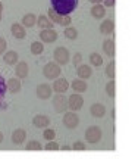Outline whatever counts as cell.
Segmentation results:
<instances>
[{
	"label": "cell",
	"mask_w": 135,
	"mask_h": 159,
	"mask_svg": "<svg viewBox=\"0 0 135 159\" xmlns=\"http://www.w3.org/2000/svg\"><path fill=\"white\" fill-rule=\"evenodd\" d=\"M51 7L60 13V15H69L76 11L79 0H50Z\"/></svg>",
	"instance_id": "6da1fadb"
},
{
	"label": "cell",
	"mask_w": 135,
	"mask_h": 159,
	"mask_svg": "<svg viewBox=\"0 0 135 159\" xmlns=\"http://www.w3.org/2000/svg\"><path fill=\"white\" fill-rule=\"evenodd\" d=\"M47 16L51 19V22L53 24H59V25H62V27H71V22H72V19L69 18V15H60V13H57L53 7H50L49 11H47Z\"/></svg>",
	"instance_id": "7a4b0ae2"
},
{
	"label": "cell",
	"mask_w": 135,
	"mask_h": 159,
	"mask_svg": "<svg viewBox=\"0 0 135 159\" xmlns=\"http://www.w3.org/2000/svg\"><path fill=\"white\" fill-rule=\"evenodd\" d=\"M62 74V68L60 65H57L56 62H49L44 65L43 68V75L47 80H57Z\"/></svg>",
	"instance_id": "3957f363"
},
{
	"label": "cell",
	"mask_w": 135,
	"mask_h": 159,
	"mask_svg": "<svg viewBox=\"0 0 135 159\" xmlns=\"http://www.w3.org/2000/svg\"><path fill=\"white\" fill-rule=\"evenodd\" d=\"M103 139V131L100 127L97 125H91L85 130V140L90 143V144H97Z\"/></svg>",
	"instance_id": "277c9868"
},
{
	"label": "cell",
	"mask_w": 135,
	"mask_h": 159,
	"mask_svg": "<svg viewBox=\"0 0 135 159\" xmlns=\"http://www.w3.org/2000/svg\"><path fill=\"white\" fill-rule=\"evenodd\" d=\"M53 56H54V62H56L57 65H60V66H62V65H66V63L69 62V59H71V53H69V50H68L66 47L59 46V47L54 49Z\"/></svg>",
	"instance_id": "5b68a950"
},
{
	"label": "cell",
	"mask_w": 135,
	"mask_h": 159,
	"mask_svg": "<svg viewBox=\"0 0 135 159\" xmlns=\"http://www.w3.org/2000/svg\"><path fill=\"white\" fill-rule=\"evenodd\" d=\"M84 106V97L81 96L79 93H73L68 97V108L71 109L72 112H78Z\"/></svg>",
	"instance_id": "8992f818"
},
{
	"label": "cell",
	"mask_w": 135,
	"mask_h": 159,
	"mask_svg": "<svg viewBox=\"0 0 135 159\" xmlns=\"http://www.w3.org/2000/svg\"><path fill=\"white\" fill-rule=\"evenodd\" d=\"M53 109L56 111L57 114H65L68 108V99L65 97V94H56V96H53Z\"/></svg>",
	"instance_id": "52a82bcc"
},
{
	"label": "cell",
	"mask_w": 135,
	"mask_h": 159,
	"mask_svg": "<svg viewBox=\"0 0 135 159\" xmlns=\"http://www.w3.org/2000/svg\"><path fill=\"white\" fill-rule=\"evenodd\" d=\"M63 125L66 127V128H69V130H75L76 127L79 125V116L75 112H65L63 114V119H62Z\"/></svg>",
	"instance_id": "ba28073f"
},
{
	"label": "cell",
	"mask_w": 135,
	"mask_h": 159,
	"mask_svg": "<svg viewBox=\"0 0 135 159\" xmlns=\"http://www.w3.org/2000/svg\"><path fill=\"white\" fill-rule=\"evenodd\" d=\"M35 94L41 100H47L53 94V87L50 84H46V83L44 84H38L37 85V90H35Z\"/></svg>",
	"instance_id": "9c48e42d"
},
{
	"label": "cell",
	"mask_w": 135,
	"mask_h": 159,
	"mask_svg": "<svg viewBox=\"0 0 135 159\" xmlns=\"http://www.w3.org/2000/svg\"><path fill=\"white\" fill-rule=\"evenodd\" d=\"M53 91L56 93V94H65L66 90L69 89V83H68L66 78H62V77H59L57 80L53 81Z\"/></svg>",
	"instance_id": "30bf717a"
},
{
	"label": "cell",
	"mask_w": 135,
	"mask_h": 159,
	"mask_svg": "<svg viewBox=\"0 0 135 159\" xmlns=\"http://www.w3.org/2000/svg\"><path fill=\"white\" fill-rule=\"evenodd\" d=\"M28 74H29V66L27 62L21 61V62H18L16 65H15V75H16L19 80L27 78Z\"/></svg>",
	"instance_id": "8fae6325"
},
{
	"label": "cell",
	"mask_w": 135,
	"mask_h": 159,
	"mask_svg": "<svg viewBox=\"0 0 135 159\" xmlns=\"http://www.w3.org/2000/svg\"><path fill=\"white\" fill-rule=\"evenodd\" d=\"M33 124L35 128H49V125H50V118L47 116V115H35L33 118Z\"/></svg>",
	"instance_id": "7c38bea8"
},
{
	"label": "cell",
	"mask_w": 135,
	"mask_h": 159,
	"mask_svg": "<svg viewBox=\"0 0 135 159\" xmlns=\"http://www.w3.org/2000/svg\"><path fill=\"white\" fill-rule=\"evenodd\" d=\"M40 39L43 43H53L57 40V33L56 30H41L40 31Z\"/></svg>",
	"instance_id": "4fadbf2b"
},
{
	"label": "cell",
	"mask_w": 135,
	"mask_h": 159,
	"mask_svg": "<svg viewBox=\"0 0 135 159\" xmlns=\"http://www.w3.org/2000/svg\"><path fill=\"white\" fill-rule=\"evenodd\" d=\"M6 85H7V91H9V93H12V94H16V93H19V91H21V89H22V83H21V80L18 78V77L9 78V80H7V83H6Z\"/></svg>",
	"instance_id": "5bb4252c"
},
{
	"label": "cell",
	"mask_w": 135,
	"mask_h": 159,
	"mask_svg": "<svg viewBox=\"0 0 135 159\" xmlns=\"http://www.w3.org/2000/svg\"><path fill=\"white\" fill-rule=\"evenodd\" d=\"M11 33H12V35H13L15 39L22 40V39H25V35H27V30H25V27H24L22 24L15 22V24H12Z\"/></svg>",
	"instance_id": "9a60e30c"
},
{
	"label": "cell",
	"mask_w": 135,
	"mask_h": 159,
	"mask_svg": "<svg viewBox=\"0 0 135 159\" xmlns=\"http://www.w3.org/2000/svg\"><path fill=\"white\" fill-rule=\"evenodd\" d=\"M76 74H78V77L81 80H85V81H87V80L93 75V68H91V65L82 63V65H79L78 68H76Z\"/></svg>",
	"instance_id": "2e32d148"
},
{
	"label": "cell",
	"mask_w": 135,
	"mask_h": 159,
	"mask_svg": "<svg viewBox=\"0 0 135 159\" xmlns=\"http://www.w3.org/2000/svg\"><path fill=\"white\" fill-rule=\"evenodd\" d=\"M27 139V131L24 128H16L12 133V143L13 144H22Z\"/></svg>",
	"instance_id": "e0dca14e"
},
{
	"label": "cell",
	"mask_w": 135,
	"mask_h": 159,
	"mask_svg": "<svg viewBox=\"0 0 135 159\" xmlns=\"http://www.w3.org/2000/svg\"><path fill=\"white\" fill-rule=\"evenodd\" d=\"M103 52L109 57H115V55H116V46H115V41L112 39H106L103 41Z\"/></svg>",
	"instance_id": "ac0fdd59"
},
{
	"label": "cell",
	"mask_w": 135,
	"mask_h": 159,
	"mask_svg": "<svg viewBox=\"0 0 135 159\" xmlns=\"http://www.w3.org/2000/svg\"><path fill=\"white\" fill-rule=\"evenodd\" d=\"M71 89H72L75 93H84V91H87V89H88V85H87V81L85 80H81V78H76L73 80L72 83H71Z\"/></svg>",
	"instance_id": "d6986e66"
},
{
	"label": "cell",
	"mask_w": 135,
	"mask_h": 159,
	"mask_svg": "<svg viewBox=\"0 0 135 159\" xmlns=\"http://www.w3.org/2000/svg\"><path fill=\"white\" fill-rule=\"evenodd\" d=\"M90 112L94 118H103L106 115V106L103 103H94V105H91Z\"/></svg>",
	"instance_id": "ffe728a7"
},
{
	"label": "cell",
	"mask_w": 135,
	"mask_h": 159,
	"mask_svg": "<svg viewBox=\"0 0 135 159\" xmlns=\"http://www.w3.org/2000/svg\"><path fill=\"white\" fill-rule=\"evenodd\" d=\"M115 31V22L112 19H104L100 24V33L103 35H110Z\"/></svg>",
	"instance_id": "44dd1931"
},
{
	"label": "cell",
	"mask_w": 135,
	"mask_h": 159,
	"mask_svg": "<svg viewBox=\"0 0 135 159\" xmlns=\"http://www.w3.org/2000/svg\"><path fill=\"white\" fill-rule=\"evenodd\" d=\"M91 16L96 18V19H103L106 16V6L104 5H94L91 7Z\"/></svg>",
	"instance_id": "7402d4cb"
},
{
	"label": "cell",
	"mask_w": 135,
	"mask_h": 159,
	"mask_svg": "<svg viewBox=\"0 0 135 159\" xmlns=\"http://www.w3.org/2000/svg\"><path fill=\"white\" fill-rule=\"evenodd\" d=\"M37 25L40 27V30H51L54 24L51 22V19L49 16H46V15H40V16L37 18Z\"/></svg>",
	"instance_id": "603a6c76"
},
{
	"label": "cell",
	"mask_w": 135,
	"mask_h": 159,
	"mask_svg": "<svg viewBox=\"0 0 135 159\" xmlns=\"http://www.w3.org/2000/svg\"><path fill=\"white\" fill-rule=\"evenodd\" d=\"M18 59H19V56H18V52L15 50H9L3 55V61H5L6 65H16L19 62Z\"/></svg>",
	"instance_id": "cb8c5ba5"
},
{
	"label": "cell",
	"mask_w": 135,
	"mask_h": 159,
	"mask_svg": "<svg viewBox=\"0 0 135 159\" xmlns=\"http://www.w3.org/2000/svg\"><path fill=\"white\" fill-rule=\"evenodd\" d=\"M37 18L34 13H27V15H24L22 18V25L25 27V28H31V27H34L35 24H37Z\"/></svg>",
	"instance_id": "d4e9b609"
},
{
	"label": "cell",
	"mask_w": 135,
	"mask_h": 159,
	"mask_svg": "<svg viewBox=\"0 0 135 159\" xmlns=\"http://www.w3.org/2000/svg\"><path fill=\"white\" fill-rule=\"evenodd\" d=\"M106 77H109L110 80H115L116 77V62L113 59L106 65Z\"/></svg>",
	"instance_id": "484cf974"
},
{
	"label": "cell",
	"mask_w": 135,
	"mask_h": 159,
	"mask_svg": "<svg viewBox=\"0 0 135 159\" xmlns=\"http://www.w3.org/2000/svg\"><path fill=\"white\" fill-rule=\"evenodd\" d=\"M29 49H31L33 55H41L44 52V44H43V41H33Z\"/></svg>",
	"instance_id": "4316f807"
},
{
	"label": "cell",
	"mask_w": 135,
	"mask_h": 159,
	"mask_svg": "<svg viewBox=\"0 0 135 159\" xmlns=\"http://www.w3.org/2000/svg\"><path fill=\"white\" fill-rule=\"evenodd\" d=\"M90 65L91 66H101V65H103V57H101L100 53H97V52H93V53H91Z\"/></svg>",
	"instance_id": "83f0119b"
},
{
	"label": "cell",
	"mask_w": 135,
	"mask_h": 159,
	"mask_svg": "<svg viewBox=\"0 0 135 159\" xmlns=\"http://www.w3.org/2000/svg\"><path fill=\"white\" fill-rule=\"evenodd\" d=\"M63 34L66 37L68 40H76L78 37V30L73 28V27H66V28L63 30Z\"/></svg>",
	"instance_id": "f1b7e54d"
},
{
	"label": "cell",
	"mask_w": 135,
	"mask_h": 159,
	"mask_svg": "<svg viewBox=\"0 0 135 159\" xmlns=\"http://www.w3.org/2000/svg\"><path fill=\"white\" fill-rule=\"evenodd\" d=\"M106 93L109 97H115L116 96V83L115 80H109L106 84Z\"/></svg>",
	"instance_id": "f546056e"
},
{
	"label": "cell",
	"mask_w": 135,
	"mask_h": 159,
	"mask_svg": "<svg viewBox=\"0 0 135 159\" xmlns=\"http://www.w3.org/2000/svg\"><path fill=\"white\" fill-rule=\"evenodd\" d=\"M25 149L27 150H41V149H44L43 146H41V143L37 142V140H31V142H28L27 144H25Z\"/></svg>",
	"instance_id": "4dcf8cb0"
},
{
	"label": "cell",
	"mask_w": 135,
	"mask_h": 159,
	"mask_svg": "<svg viewBox=\"0 0 135 159\" xmlns=\"http://www.w3.org/2000/svg\"><path fill=\"white\" fill-rule=\"evenodd\" d=\"M43 137H44L47 142H53L54 137H56V133H54L53 128H44V131H43Z\"/></svg>",
	"instance_id": "1f68e13d"
},
{
	"label": "cell",
	"mask_w": 135,
	"mask_h": 159,
	"mask_svg": "<svg viewBox=\"0 0 135 159\" xmlns=\"http://www.w3.org/2000/svg\"><path fill=\"white\" fill-rule=\"evenodd\" d=\"M6 90H7V85H6V81H5V78H3V77L0 75V100L3 99V96H5Z\"/></svg>",
	"instance_id": "d6a6232c"
},
{
	"label": "cell",
	"mask_w": 135,
	"mask_h": 159,
	"mask_svg": "<svg viewBox=\"0 0 135 159\" xmlns=\"http://www.w3.org/2000/svg\"><path fill=\"white\" fill-rule=\"evenodd\" d=\"M72 63L75 66H79V65H82V55L81 53H75L72 57Z\"/></svg>",
	"instance_id": "836d02e7"
},
{
	"label": "cell",
	"mask_w": 135,
	"mask_h": 159,
	"mask_svg": "<svg viewBox=\"0 0 135 159\" xmlns=\"http://www.w3.org/2000/svg\"><path fill=\"white\" fill-rule=\"evenodd\" d=\"M44 149H46V150H59V149H60V146H59V144L53 140V142L47 143V144L44 146Z\"/></svg>",
	"instance_id": "e575fe53"
},
{
	"label": "cell",
	"mask_w": 135,
	"mask_h": 159,
	"mask_svg": "<svg viewBox=\"0 0 135 159\" xmlns=\"http://www.w3.org/2000/svg\"><path fill=\"white\" fill-rule=\"evenodd\" d=\"M72 149H73V150H85V149H87V146H85L84 142H75L72 144Z\"/></svg>",
	"instance_id": "d590c367"
},
{
	"label": "cell",
	"mask_w": 135,
	"mask_h": 159,
	"mask_svg": "<svg viewBox=\"0 0 135 159\" xmlns=\"http://www.w3.org/2000/svg\"><path fill=\"white\" fill-rule=\"evenodd\" d=\"M6 47H7V41L3 37H0V56L6 52Z\"/></svg>",
	"instance_id": "8d00e7d4"
},
{
	"label": "cell",
	"mask_w": 135,
	"mask_h": 159,
	"mask_svg": "<svg viewBox=\"0 0 135 159\" xmlns=\"http://www.w3.org/2000/svg\"><path fill=\"white\" fill-rule=\"evenodd\" d=\"M103 5L106 6V7H113V6L116 5V0H103Z\"/></svg>",
	"instance_id": "74e56055"
},
{
	"label": "cell",
	"mask_w": 135,
	"mask_h": 159,
	"mask_svg": "<svg viewBox=\"0 0 135 159\" xmlns=\"http://www.w3.org/2000/svg\"><path fill=\"white\" fill-rule=\"evenodd\" d=\"M91 3H93V5H100L101 2H103V0H90Z\"/></svg>",
	"instance_id": "f35d334b"
},
{
	"label": "cell",
	"mask_w": 135,
	"mask_h": 159,
	"mask_svg": "<svg viewBox=\"0 0 135 159\" xmlns=\"http://www.w3.org/2000/svg\"><path fill=\"white\" fill-rule=\"evenodd\" d=\"M62 150H69V149H72V148H69V146H63V148H60Z\"/></svg>",
	"instance_id": "ab89813d"
},
{
	"label": "cell",
	"mask_w": 135,
	"mask_h": 159,
	"mask_svg": "<svg viewBox=\"0 0 135 159\" xmlns=\"http://www.w3.org/2000/svg\"><path fill=\"white\" fill-rule=\"evenodd\" d=\"M3 142V133H2V131H0V143Z\"/></svg>",
	"instance_id": "60d3db41"
},
{
	"label": "cell",
	"mask_w": 135,
	"mask_h": 159,
	"mask_svg": "<svg viewBox=\"0 0 135 159\" xmlns=\"http://www.w3.org/2000/svg\"><path fill=\"white\" fill-rule=\"evenodd\" d=\"M2 11H3V3L0 2V13H2Z\"/></svg>",
	"instance_id": "b9f144b4"
},
{
	"label": "cell",
	"mask_w": 135,
	"mask_h": 159,
	"mask_svg": "<svg viewBox=\"0 0 135 159\" xmlns=\"http://www.w3.org/2000/svg\"><path fill=\"white\" fill-rule=\"evenodd\" d=\"M0 21H2V13H0Z\"/></svg>",
	"instance_id": "7bdbcfd3"
}]
</instances>
